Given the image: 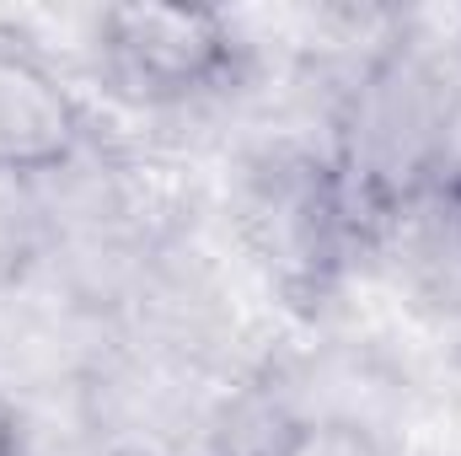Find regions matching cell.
<instances>
[{"label": "cell", "instance_id": "obj_1", "mask_svg": "<svg viewBox=\"0 0 461 456\" xmlns=\"http://www.w3.org/2000/svg\"><path fill=\"white\" fill-rule=\"evenodd\" d=\"M97 59L129 103L172 108L226 92L241 70V32L215 5L129 0L97 16Z\"/></svg>", "mask_w": 461, "mask_h": 456}, {"label": "cell", "instance_id": "obj_2", "mask_svg": "<svg viewBox=\"0 0 461 456\" xmlns=\"http://www.w3.org/2000/svg\"><path fill=\"white\" fill-rule=\"evenodd\" d=\"M86 145V108L38 54L0 43V183L65 172Z\"/></svg>", "mask_w": 461, "mask_h": 456}, {"label": "cell", "instance_id": "obj_3", "mask_svg": "<svg viewBox=\"0 0 461 456\" xmlns=\"http://www.w3.org/2000/svg\"><path fill=\"white\" fill-rule=\"evenodd\" d=\"M263 456H392V451H386V441H381L370 424L322 414V419H295V424H285Z\"/></svg>", "mask_w": 461, "mask_h": 456}, {"label": "cell", "instance_id": "obj_4", "mask_svg": "<svg viewBox=\"0 0 461 456\" xmlns=\"http://www.w3.org/2000/svg\"><path fill=\"white\" fill-rule=\"evenodd\" d=\"M0 456H27V430L11 397H0Z\"/></svg>", "mask_w": 461, "mask_h": 456}]
</instances>
